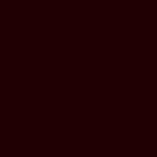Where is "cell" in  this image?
<instances>
[]
</instances>
